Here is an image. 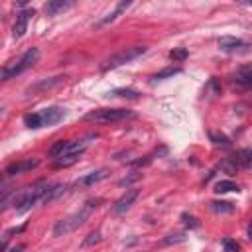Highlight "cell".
<instances>
[{"label":"cell","mask_w":252,"mask_h":252,"mask_svg":"<svg viewBox=\"0 0 252 252\" xmlns=\"http://www.w3.org/2000/svg\"><path fill=\"white\" fill-rule=\"evenodd\" d=\"M102 203V199L98 197V199H89L77 213H73V215H69V217H65V219H61V220H57L55 222V226H53V236H65V234H69V232H73V230H77L89 217H91V213L98 207Z\"/></svg>","instance_id":"cell-1"},{"label":"cell","mask_w":252,"mask_h":252,"mask_svg":"<svg viewBox=\"0 0 252 252\" xmlns=\"http://www.w3.org/2000/svg\"><path fill=\"white\" fill-rule=\"evenodd\" d=\"M49 187H51L49 183L39 181V183H35L32 187L22 189L14 199V209L18 213H26L35 205H43V199H45V193L49 191Z\"/></svg>","instance_id":"cell-2"},{"label":"cell","mask_w":252,"mask_h":252,"mask_svg":"<svg viewBox=\"0 0 252 252\" xmlns=\"http://www.w3.org/2000/svg\"><path fill=\"white\" fill-rule=\"evenodd\" d=\"M37 61H39V49H37V47H30V49H26V51L20 55V59L10 61L8 65L0 67V83L10 81V79L22 75L24 71L32 69Z\"/></svg>","instance_id":"cell-3"},{"label":"cell","mask_w":252,"mask_h":252,"mask_svg":"<svg viewBox=\"0 0 252 252\" xmlns=\"http://www.w3.org/2000/svg\"><path fill=\"white\" fill-rule=\"evenodd\" d=\"M134 112L126 108H96L83 116L85 122H120L126 118H132Z\"/></svg>","instance_id":"cell-4"},{"label":"cell","mask_w":252,"mask_h":252,"mask_svg":"<svg viewBox=\"0 0 252 252\" xmlns=\"http://www.w3.org/2000/svg\"><path fill=\"white\" fill-rule=\"evenodd\" d=\"M146 49H148L146 45H132V47H124V49H120L118 53L110 55V57L102 63V71H110V69H116V67H120V65H124V63H130L132 59L144 55Z\"/></svg>","instance_id":"cell-5"},{"label":"cell","mask_w":252,"mask_h":252,"mask_svg":"<svg viewBox=\"0 0 252 252\" xmlns=\"http://www.w3.org/2000/svg\"><path fill=\"white\" fill-rule=\"evenodd\" d=\"M108 169L106 167H100V169H94V171H91V173H87V175H83V177H79L77 181H75V189H79V191H83V189H89V187H93V185H96V183H100L102 179H106L108 177Z\"/></svg>","instance_id":"cell-6"},{"label":"cell","mask_w":252,"mask_h":252,"mask_svg":"<svg viewBox=\"0 0 252 252\" xmlns=\"http://www.w3.org/2000/svg\"><path fill=\"white\" fill-rule=\"evenodd\" d=\"M37 114H39L41 126H53V124L61 122L67 112H65V108H61V106H49V108H43V110L37 112Z\"/></svg>","instance_id":"cell-7"},{"label":"cell","mask_w":252,"mask_h":252,"mask_svg":"<svg viewBox=\"0 0 252 252\" xmlns=\"http://www.w3.org/2000/svg\"><path fill=\"white\" fill-rule=\"evenodd\" d=\"M138 195H140V189H136V187L128 189V191L112 205V215H122V213H126V211L134 205V201L138 199Z\"/></svg>","instance_id":"cell-8"},{"label":"cell","mask_w":252,"mask_h":252,"mask_svg":"<svg viewBox=\"0 0 252 252\" xmlns=\"http://www.w3.org/2000/svg\"><path fill=\"white\" fill-rule=\"evenodd\" d=\"M219 49H222L226 53H246L248 43L238 39V37H220L219 39Z\"/></svg>","instance_id":"cell-9"},{"label":"cell","mask_w":252,"mask_h":252,"mask_svg":"<svg viewBox=\"0 0 252 252\" xmlns=\"http://www.w3.org/2000/svg\"><path fill=\"white\" fill-rule=\"evenodd\" d=\"M32 16H33V10H22V12L16 16V24H14V28H12V37H14V39L24 37L26 30H28V22H30Z\"/></svg>","instance_id":"cell-10"},{"label":"cell","mask_w":252,"mask_h":252,"mask_svg":"<svg viewBox=\"0 0 252 252\" xmlns=\"http://www.w3.org/2000/svg\"><path fill=\"white\" fill-rule=\"evenodd\" d=\"M37 165H39V159H37V158H26V159H20V161L8 165L6 173H8V175H18V173L30 171V169H33V167H37Z\"/></svg>","instance_id":"cell-11"},{"label":"cell","mask_w":252,"mask_h":252,"mask_svg":"<svg viewBox=\"0 0 252 252\" xmlns=\"http://www.w3.org/2000/svg\"><path fill=\"white\" fill-rule=\"evenodd\" d=\"M63 79H65V77H51V79H43V81H37L35 85H32V87L26 91V96H35V94H37V93H41V91H49L51 87L59 85Z\"/></svg>","instance_id":"cell-12"},{"label":"cell","mask_w":252,"mask_h":252,"mask_svg":"<svg viewBox=\"0 0 252 252\" xmlns=\"http://www.w3.org/2000/svg\"><path fill=\"white\" fill-rule=\"evenodd\" d=\"M130 4H132L130 0H122V2H118V4H116V8H114V12H110V14H106V16L102 18V20H98L94 28H102V26H106V24H110V22H114V20H116V18H118V16H120L122 12H126V10L130 8Z\"/></svg>","instance_id":"cell-13"},{"label":"cell","mask_w":252,"mask_h":252,"mask_svg":"<svg viewBox=\"0 0 252 252\" xmlns=\"http://www.w3.org/2000/svg\"><path fill=\"white\" fill-rule=\"evenodd\" d=\"M234 83H236L238 87H244V89H248V87L252 85V69H250V65H242V67L234 73Z\"/></svg>","instance_id":"cell-14"},{"label":"cell","mask_w":252,"mask_h":252,"mask_svg":"<svg viewBox=\"0 0 252 252\" xmlns=\"http://www.w3.org/2000/svg\"><path fill=\"white\" fill-rule=\"evenodd\" d=\"M73 6V2L71 0H51V2H47L45 4V14L47 16H55V14H59V12H63V10H67V8H71Z\"/></svg>","instance_id":"cell-15"},{"label":"cell","mask_w":252,"mask_h":252,"mask_svg":"<svg viewBox=\"0 0 252 252\" xmlns=\"http://www.w3.org/2000/svg\"><path fill=\"white\" fill-rule=\"evenodd\" d=\"M234 165H240V167H250V161H252V152L248 148L244 150H238L236 152V158H232Z\"/></svg>","instance_id":"cell-16"},{"label":"cell","mask_w":252,"mask_h":252,"mask_svg":"<svg viewBox=\"0 0 252 252\" xmlns=\"http://www.w3.org/2000/svg\"><path fill=\"white\" fill-rule=\"evenodd\" d=\"M228 191H238V185H236L234 181H230V179L219 181V183L215 185V193H219V195H222V193H228Z\"/></svg>","instance_id":"cell-17"},{"label":"cell","mask_w":252,"mask_h":252,"mask_svg":"<svg viewBox=\"0 0 252 252\" xmlns=\"http://www.w3.org/2000/svg\"><path fill=\"white\" fill-rule=\"evenodd\" d=\"M211 209L215 213L224 215V213H232L234 211V205L232 203H226V201H211Z\"/></svg>","instance_id":"cell-18"},{"label":"cell","mask_w":252,"mask_h":252,"mask_svg":"<svg viewBox=\"0 0 252 252\" xmlns=\"http://www.w3.org/2000/svg\"><path fill=\"white\" fill-rule=\"evenodd\" d=\"M69 142L71 140H59L57 144H53L51 146V150H49V156L55 159V158H59V156H63L65 154V150H67V146H69Z\"/></svg>","instance_id":"cell-19"},{"label":"cell","mask_w":252,"mask_h":252,"mask_svg":"<svg viewBox=\"0 0 252 252\" xmlns=\"http://www.w3.org/2000/svg\"><path fill=\"white\" fill-rule=\"evenodd\" d=\"M102 240V234H100V230H93V232H89L87 234V238L81 242V246L83 248H89V246H94V244H98Z\"/></svg>","instance_id":"cell-20"},{"label":"cell","mask_w":252,"mask_h":252,"mask_svg":"<svg viewBox=\"0 0 252 252\" xmlns=\"http://www.w3.org/2000/svg\"><path fill=\"white\" fill-rule=\"evenodd\" d=\"M177 73H181V69H179V67H165V69H161L159 73H156V75H154V81H161V79L173 77V75H177Z\"/></svg>","instance_id":"cell-21"},{"label":"cell","mask_w":252,"mask_h":252,"mask_svg":"<svg viewBox=\"0 0 252 252\" xmlns=\"http://www.w3.org/2000/svg\"><path fill=\"white\" fill-rule=\"evenodd\" d=\"M24 124H26L28 128H41V122H39V114H37V112L26 114V116H24Z\"/></svg>","instance_id":"cell-22"},{"label":"cell","mask_w":252,"mask_h":252,"mask_svg":"<svg viewBox=\"0 0 252 252\" xmlns=\"http://www.w3.org/2000/svg\"><path fill=\"white\" fill-rule=\"evenodd\" d=\"M112 96H124V98H138L140 93L134 91V89H116L112 91Z\"/></svg>","instance_id":"cell-23"},{"label":"cell","mask_w":252,"mask_h":252,"mask_svg":"<svg viewBox=\"0 0 252 252\" xmlns=\"http://www.w3.org/2000/svg\"><path fill=\"white\" fill-rule=\"evenodd\" d=\"M211 140H213L215 146H222V148H228L230 146V140L224 134H219V132H211Z\"/></svg>","instance_id":"cell-24"},{"label":"cell","mask_w":252,"mask_h":252,"mask_svg":"<svg viewBox=\"0 0 252 252\" xmlns=\"http://www.w3.org/2000/svg\"><path fill=\"white\" fill-rule=\"evenodd\" d=\"M169 59H173V61H183V59H187V49H185V47L171 49V51H169Z\"/></svg>","instance_id":"cell-25"},{"label":"cell","mask_w":252,"mask_h":252,"mask_svg":"<svg viewBox=\"0 0 252 252\" xmlns=\"http://www.w3.org/2000/svg\"><path fill=\"white\" fill-rule=\"evenodd\" d=\"M181 219H183L185 226H191V228H197V226H199V220H197L193 215H187V213H183V215H181Z\"/></svg>","instance_id":"cell-26"},{"label":"cell","mask_w":252,"mask_h":252,"mask_svg":"<svg viewBox=\"0 0 252 252\" xmlns=\"http://www.w3.org/2000/svg\"><path fill=\"white\" fill-rule=\"evenodd\" d=\"M222 246H224L226 252H238V248H240L238 242H236V240H230V238H224V240H222Z\"/></svg>","instance_id":"cell-27"},{"label":"cell","mask_w":252,"mask_h":252,"mask_svg":"<svg viewBox=\"0 0 252 252\" xmlns=\"http://www.w3.org/2000/svg\"><path fill=\"white\" fill-rule=\"evenodd\" d=\"M185 240V236L183 234H169V238H165L163 240V244H171V242H183Z\"/></svg>","instance_id":"cell-28"},{"label":"cell","mask_w":252,"mask_h":252,"mask_svg":"<svg viewBox=\"0 0 252 252\" xmlns=\"http://www.w3.org/2000/svg\"><path fill=\"white\" fill-rule=\"evenodd\" d=\"M24 244H16V246H12V248H8V252H24Z\"/></svg>","instance_id":"cell-29"},{"label":"cell","mask_w":252,"mask_h":252,"mask_svg":"<svg viewBox=\"0 0 252 252\" xmlns=\"http://www.w3.org/2000/svg\"><path fill=\"white\" fill-rule=\"evenodd\" d=\"M6 246H8V242H6V240H2V242H0V252H4V250H6Z\"/></svg>","instance_id":"cell-30"}]
</instances>
